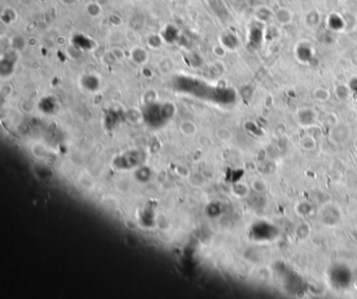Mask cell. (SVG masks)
I'll return each mask as SVG.
<instances>
[{
  "instance_id": "obj_1",
  "label": "cell",
  "mask_w": 357,
  "mask_h": 299,
  "mask_svg": "<svg viewBox=\"0 0 357 299\" xmlns=\"http://www.w3.org/2000/svg\"><path fill=\"white\" fill-rule=\"evenodd\" d=\"M321 220L325 224L329 226H333L340 222L341 220V214L338 209H336L334 206H326L324 210L321 212Z\"/></svg>"
},
{
  "instance_id": "obj_2",
  "label": "cell",
  "mask_w": 357,
  "mask_h": 299,
  "mask_svg": "<svg viewBox=\"0 0 357 299\" xmlns=\"http://www.w3.org/2000/svg\"><path fill=\"white\" fill-rule=\"evenodd\" d=\"M297 55L299 56V58L302 60V61H308L311 59V56H312V51H311V48L306 44H303L301 46H299V49L297 50Z\"/></svg>"
},
{
  "instance_id": "obj_3",
  "label": "cell",
  "mask_w": 357,
  "mask_h": 299,
  "mask_svg": "<svg viewBox=\"0 0 357 299\" xmlns=\"http://www.w3.org/2000/svg\"><path fill=\"white\" fill-rule=\"evenodd\" d=\"M296 211H297V214L305 217V216L312 214V211H314V209H312V205L309 202H300L297 205Z\"/></svg>"
},
{
  "instance_id": "obj_4",
  "label": "cell",
  "mask_w": 357,
  "mask_h": 299,
  "mask_svg": "<svg viewBox=\"0 0 357 299\" xmlns=\"http://www.w3.org/2000/svg\"><path fill=\"white\" fill-rule=\"evenodd\" d=\"M251 187L252 189L256 192V193H259V194H262L264 193L266 190H267V184L266 182L263 180V179H255L253 180L252 184H251Z\"/></svg>"
},
{
  "instance_id": "obj_5",
  "label": "cell",
  "mask_w": 357,
  "mask_h": 299,
  "mask_svg": "<svg viewBox=\"0 0 357 299\" xmlns=\"http://www.w3.org/2000/svg\"><path fill=\"white\" fill-rule=\"evenodd\" d=\"M301 145L306 151H312L316 148V141L311 137H305L302 140Z\"/></svg>"
}]
</instances>
